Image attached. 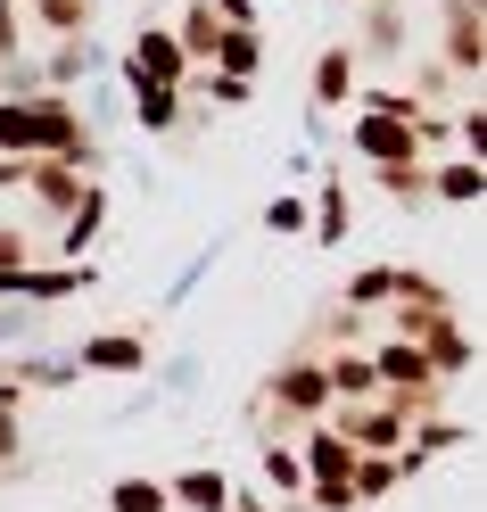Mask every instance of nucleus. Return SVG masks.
<instances>
[{"mask_svg": "<svg viewBox=\"0 0 487 512\" xmlns=\"http://www.w3.org/2000/svg\"><path fill=\"white\" fill-rule=\"evenodd\" d=\"M355 141H364L372 157H413V133H405V124H364Z\"/></svg>", "mask_w": 487, "mask_h": 512, "instance_id": "nucleus-3", "label": "nucleus"}, {"mask_svg": "<svg viewBox=\"0 0 487 512\" xmlns=\"http://www.w3.org/2000/svg\"><path fill=\"white\" fill-rule=\"evenodd\" d=\"M174 496L166 488H157V479H124V488H116V512H166Z\"/></svg>", "mask_w": 487, "mask_h": 512, "instance_id": "nucleus-2", "label": "nucleus"}, {"mask_svg": "<svg viewBox=\"0 0 487 512\" xmlns=\"http://www.w3.org/2000/svg\"><path fill=\"white\" fill-rule=\"evenodd\" d=\"M9 438H17V430H9V422H0V455H9Z\"/></svg>", "mask_w": 487, "mask_h": 512, "instance_id": "nucleus-7", "label": "nucleus"}, {"mask_svg": "<svg viewBox=\"0 0 487 512\" xmlns=\"http://www.w3.org/2000/svg\"><path fill=\"white\" fill-rule=\"evenodd\" d=\"M141 116L149 124H174V91H141Z\"/></svg>", "mask_w": 487, "mask_h": 512, "instance_id": "nucleus-6", "label": "nucleus"}, {"mask_svg": "<svg viewBox=\"0 0 487 512\" xmlns=\"http://www.w3.org/2000/svg\"><path fill=\"white\" fill-rule=\"evenodd\" d=\"M339 91H347V58L331 50V58H322V100H339Z\"/></svg>", "mask_w": 487, "mask_h": 512, "instance_id": "nucleus-5", "label": "nucleus"}, {"mask_svg": "<svg viewBox=\"0 0 487 512\" xmlns=\"http://www.w3.org/2000/svg\"><path fill=\"white\" fill-rule=\"evenodd\" d=\"M67 108H0V149H67Z\"/></svg>", "mask_w": 487, "mask_h": 512, "instance_id": "nucleus-1", "label": "nucleus"}, {"mask_svg": "<svg viewBox=\"0 0 487 512\" xmlns=\"http://www.w3.org/2000/svg\"><path fill=\"white\" fill-rule=\"evenodd\" d=\"M83 364H100V372H133V364H141V339H100Z\"/></svg>", "mask_w": 487, "mask_h": 512, "instance_id": "nucleus-4", "label": "nucleus"}]
</instances>
